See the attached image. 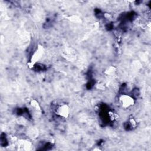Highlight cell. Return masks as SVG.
<instances>
[{
  "label": "cell",
  "mask_w": 151,
  "mask_h": 151,
  "mask_svg": "<svg viewBox=\"0 0 151 151\" xmlns=\"http://www.w3.org/2000/svg\"><path fill=\"white\" fill-rule=\"evenodd\" d=\"M119 103L122 107L127 109L134 104V99L129 94H122L119 97Z\"/></svg>",
  "instance_id": "cell-2"
},
{
  "label": "cell",
  "mask_w": 151,
  "mask_h": 151,
  "mask_svg": "<svg viewBox=\"0 0 151 151\" xmlns=\"http://www.w3.org/2000/svg\"><path fill=\"white\" fill-rule=\"evenodd\" d=\"M44 53V49L42 45H38L37 46V48L34 50L33 52L30 60L29 63H28V65H29L30 67H34L35 64L38 62L41 58L42 57Z\"/></svg>",
  "instance_id": "cell-1"
},
{
  "label": "cell",
  "mask_w": 151,
  "mask_h": 151,
  "mask_svg": "<svg viewBox=\"0 0 151 151\" xmlns=\"http://www.w3.org/2000/svg\"><path fill=\"white\" fill-rule=\"evenodd\" d=\"M69 107L65 103H61L57 106L55 108V113L60 117L67 119L69 116Z\"/></svg>",
  "instance_id": "cell-3"
}]
</instances>
